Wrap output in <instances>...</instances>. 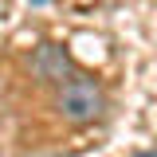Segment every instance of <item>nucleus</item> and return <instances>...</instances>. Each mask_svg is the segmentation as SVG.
Here are the masks:
<instances>
[{"label":"nucleus","instance_id":"obj_1","mask_svg":"<svg viewBox=\"0 0 157 157\" xmlns=\"http://www.w3.org/2000/svg\"><path fill=\"white\" fill-rule=\"evenodd\" d=\"M59 114L75 126H86L94 122L102 110H106V90L94 75H67L59 82V98H55Z\"/></svg>","mask_w":157,"mask_h":157},{"label":"nucleus","instance_id":"obj_2","mask_svg":"<svg viewBox=\"0 0 157 157\" xmlns=\"http://www.w3.org/2000/svg\"><path fill=\"white\" fill-rule=\"evenodd\" d=\"M32 71L43 82H63V78L71 75V55L63 47H55V43H43V47H36V55H32Z\"/></svg>","mask_w":157,"mask_h":157},{"label":"nucleus","instance_id":"obj_3","mask_svg":"<svg viewBox=\"0 0 157 157\" xmlns=\"http://www.w3.org/2000/svg\"><path fill=\"white\" fill-rule=\"evenodd\" d=\"M137 157H157V153H137Z\"/></svg>","mask_w":157,"mask_h":157}]
</instances>
